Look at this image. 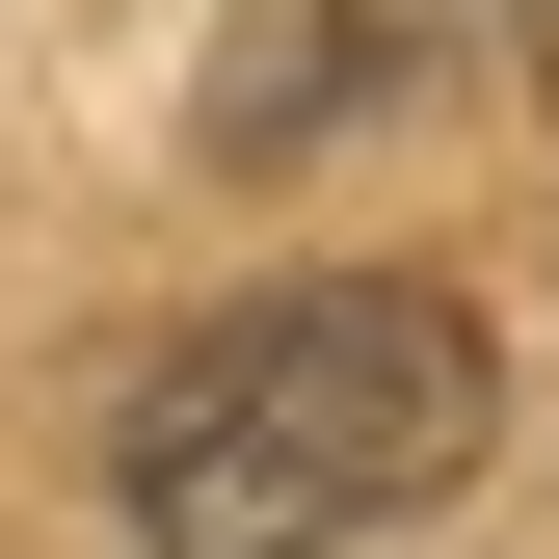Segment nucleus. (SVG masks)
I'll use <instances>...</instances> for the list:
<instances>
[{
  "instance_id": "1",
  "label": "nucleus",
  "mask_w": 559,
  "mask_h": 559,
  "mask_svg": "<svg viewBox=\"0 0 559 559\" xmlns=\"http://www.w3.org/2000/svg\"><path fill=\"white\" fill-rule=\"evenodd\" d=\"M479 427H507L479 294H427V266H294V294H214L187 346H133L107 507H133V559H346V533L453 507Z\"/></svg>"
},
{
  "instance_id": "2",
  "label": "nucleus",
  "mask_w": 559,
  "mask_h": 559,
  "mask_svg": "<svg viewBox=\"0 0 559 559\" xmlns=\"http://www.w3.org/2000/svg\"><path fill=\"white\" fill-rule=\"evenodd\" d=\"M427 27H453V0H240V53H214V160H320V133H373L400 81H427Z\"/></svg>"
},
{
  "instance_id": "3",
  "label": "nucleus",
  "mask_w": 559,
  "mask_h": 559,
  "mask_svg": "<svg viewBox=\"0 0 559 559\" xmlns=\"http://www.w3.org/2000/svg\"><path fill=\"white\" fill-rule=\"evenodd\" d=\"M507 53H533V107H559V0H507Z\"/></svg>"
}]
</instances>
